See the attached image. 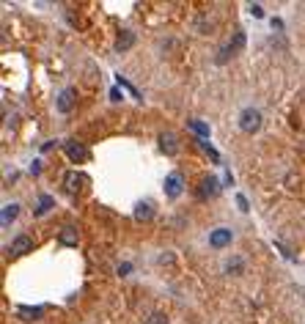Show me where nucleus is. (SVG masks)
<instances>
[{
	"instance_id": "obj_14",
	"label": "nucleus",
	"mask_w": 305,
	"mask_h": 324,
	"mask_svg": "<svg viewBox=\"0 0 305 324\" xmlns=\"http://www.w3.org/2000/svg\"><path fill=\"white\" fill-rule=\"evenodd\" d=\"M19 214V204H6L3 206V217H0V222H3V225H9L11 220H14Z\"/></svg>"
},
{
	"instance_id": "obj_2",
	"label": "nucleus",
	"mask_w": 305,
	"mask_h": 324,
	"mask_svg": "<svg viewBox=\"0 0 305 324\" xmlns=\"http://www.w3.org/2000/svg\"><path fill=\"white\" fill-rule=\"evenodd\" d=\"M231 239H234L231 228H215V231L209 234V245H212L215 250H223V247H228V245H231Z\"/></svg>"
},
{
	"instance_id": "obj_1",
	"label": "nucleus",
	"mask_w": 305,
	"mask_h": 324,
	"mask_svg": "<svg viewBox=\"0 0 305 324\" xmlns=\"http://www.w3.org/2000/svg\"><path fill=\"white\" fill-rule=\"evenodd\" d=\"M239 129L245 135H256L261 129V113L256 110V107H245V110L239 113Z\"/></svg>"
},
{
	"instance_id": "obj_6",
	"label": "nucleus",
	"mask_w": 305,
	"mask_h": 324,
	"mask_svg": "<svg viewBox=\"0 0 305 324\" xmlns=\"http://www.w3.org/2000/svg\"><path fill=\"white\" fill-rule=\"evenodd\" d=\"M33 250V239L28 234H19L14 236V242H11V253L14 255H25V253H30Z\"/></svg>"
},
{
	"instance_id": "obj_10",
	"label": "nucleus",
	"mask_w": 305,
	"mask_h": 324,
	"mask_svg": "<svg viewBox=\"0 0 305 324\" xmlns=\"http://www.w3.org/2000/svg\"><path fill=\"white\" fill-rule=\"evenodd\" d=\"M132 44H135V33L132 30H121L118 36H116V52L132 50Z\"/></svg>"
},
{
	"instance_id": "obj_19",
	"label": "nucleus",
	"mask_w": 305,
	"mask_h": 324,
	"mask_svg": "<svg viewBox=\"0 0 305 324\" xmlns=\"http://www.w3.org/2000/svg\"><path fill=\"white\" fill-rule=\"evenodd\" d=\"M146 324H168V319H165L162 313H151V316H148V321H146Z\"/></svg>"
},
{
	"instance_id": "obj_12",
	"label": "nucleus",
	"mask_w": 305,
	"mask_h": 324,
	"mask_svg": "<svg viewBox=\"0 0 305 324\" xmlns=\"http://www.w3.org/2000/svg\"><path fill=\"white\" fill-rule=\"evenodd\" d=\"M64 181H66V190L69 192H77L80 187H83V181H85V176H80V173H74V171H69L64 176Z\"/></svg>"
},
{
	"instance_id": "obj_4",
	"label": "nucleus",
	"mask_w": 305,
	"mask_h": 324,
	"mask_svg": "<svg viewBox=\"0 0 305 324\" xmlns=\"http://www.w3.org/2000/svg\"><path fill=\"white\" fill-rule=\"evenodd\" d=\"M157 140H160V148L168 154V157H176V154H179L181 146H179V138H176L173 132H162Z\"/></svg>"
},
{
	"instance_id": "obj_18",
	"label": "nucleus",
	"mask_w": 305,
	"mask_h": 324,
	"mask_svg": "<svg viewBox=\"0 0 305 324\" xmlns=\"http://www.w3.org/2000/svg\"><path fill=\"white\" fill-rule=\"evenodd\" d=\"M190 129H193V132H198L201 138H209V126L203 124V121H190Z\"/></svg>"
},
{
	"instance_id": "obj_15",
	"label": "nucleus",
	"mask_w": 305,
	"mask_h": 324,
	"mask_svg": "<svg viewBox=\"0 0 305 324\" xmlns=\"http://www.w3.org/2000/svg\"><path fill=\"white\" fill-rule=\"evenodd\" d=\"M44 308H28V305H19V316L22 319H42Z\"/></svg>"
},
{
	"instance_id": "obj_5",
	"label": "nucleus",
	"mask_w": 305,
	"mask_h": 324,
	"mask_svg": "<svg viewBox=\"0 0 305 324\" xmlns=\"http://www.w3.org/2000/svg\"><path fill=\"white\" fill-rule=\"evenodd\" d=\"M181 190H185V184H181V176L179 173H168L165 176V195L171 201H176L181 195Z\"/></svg>"
},
{
	"instance_id": "obj_3",
	"label": "nucleus",
	"mask_w": 305,
	"mask_h": 324,
	"mask_svg": "<svg viewBox=\"0 0 305 324\" xmlns=\"http://www.w3.org/2000/svg\"><path fill=\"white\" fill-rule=\"evenodd\" d=\"M64 151H66V157H69L72 162L88 159V148H85L83 143H77V140H66V143H64Z\"/></svg>"
},
{
	"instance_id": "obj_16",
	"label": "nucleus",
	"mask_w": 305,
	"mask_h": 324,
	"mask_svg": "<svg viewBox=\"0 0 305 324\" xmlns=\"http://www.w3.org/2000/svg\"><path fill=\"white\" fill-rule=\"evenodd\" d=\"M226 47H228V50H231V55H234V52H236V50H242V47H245V33H242V30H236V36H234V42H228Z\"/></svg>"
},
{
	"instance_id": "obj_17",
	"label": "nucleus",
	"mask_w": 305,
	"mask_h": 324,
	"mask_svg": "<svg viewBox=\"0 0 305 324\" xmlns=\"http://www.w3.org/2000/svg\"><path fill=\"white\" fill-rule=\"evenodd\" d=\"M52 209V195H42L39 198V209H36V214H47Z\"/></svg>"
},
{
	"instance_id": "obj_11",
	"label": "nucleus",
	"mask_w": 305,
	"mask_h": 324,
	"mask_svg": "<svg viewBox=\"0 0 305 324\" xmlns=\"http://www.w3.org/2000/svg\"><path fill=\"white\" fill-rule=\"evenodd\" d=\"M245 272V258H239V255H231V258L226 261V275H242Z\"/></svg>"
},
{
	"instance_id": "obj_9",
	"label": "nucleus",
	"mask_w": 305,
	"mask_h": 324,
	"mask_svg": "<svg viewBox=\"0 0 305 324\" xmlns=\"http://www.w3.org/2000/svg\"><path fill=\"white\" fill-rule=\"evenodd\" d=\"M58 242H60V245H66V247H74V245H77V228H74V225H64V228H60V234H58Z\"/></svg>"
},
{
	"instance_id": "obj_13",
	"label": "nucleus",
	"mask_w": 305,
	"mask_h": 324,
	"mask_svg": "<svg viewBox=\"0 0 305 324\" xmlns=\"http://www.w3.org/2000/svg\"><path fill=\"white\" fill-rule=\"evenodd\" d=\"M151 214H154L151 201H140V204L135 206V220H151Z\"/></svg>"
},
{
	"instance_id": "obj_20",
	"label": "nucleus",
	"mask_w": 305,
	"mask_h": 324,
	"mask_svg": "<svg viewBox=\"0 0 305 324\" xmlns=\"http://www.w3.org/2000/svg\"><path fill=\"white\" fill-rule=\"evenodd\" d=\"M248 9H250V14H253V17H264V9H261L259 3H250Z\"/></svg>"
},
{
	"instance_id": "obj_7",
	"label": "nucleus",
	"mask_w": 305,
	"mask_h": 324,
	"mask_svg": "<svg viewBox=\"0 0 305 324\" xmlns=\"http://www.w3.org/2000/svg\"><path fill=\"white\" fill-rule=\"evenodd\" d=\"M74 102H77V91H74V88H64L58 93V110L60 113H69L74 107Z\"/></svg>"
},
{
	"instance_id": "obj_22",
	"label": "nucleus",
	"mask_w": 305,
	"mask_h": 324,
	"mask_svg": "<svg viewBox=\"0 0 305 324\" xmlns=\"http://www.w3.org/2000/svg\"><path fill=\"white\" fill-rule=\"evenodd\" d=\"M130 272H132L130 264H121V267H118V275H130Z\"/></svg>"
},
{
	"instance_id": "obj_8",
	"label": "nucleus",
	"mask_w": 305,
	"mask_h": 324,
	"mask_svg": "<svg viewBox=\"0 0 305 324\" xmlns=\"http://www.w3.org/2000/svg\"><path fill=\"white\" fill-rule=\"evenodd\" d=\"M218 190H220L218 179H215V176H206V179L201 181V190H198V198H201V201H206V198H215V195H218Z\"/></svg>"
},
{
	"instance_id": "obj_21",
	"label": "nucleus",
	"mask_w": 305,
	"mask_h": 324,
	"mask_svg": "<svg viewBox=\"0 0 305 324\" xmlns=\"http://www.w3.org/2000/svg\"><path fill=\"white\" fill-rule=\"evenodd\" d=\"M236 204H239L242 212H248V201H245V195H236Z\"/></svg>"
}]
</instances>
